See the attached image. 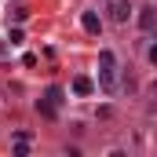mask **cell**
Returning <instances> with one entry per match:
<instances>
[{"label": "cell", "instance_id": "cell-3", "mask_svg": "<svg viewBox=\"0 0 157 157\" xmlns=\"http://www.w3.org/2000/svg\"><path fill=\"white\" fill-rule=\"evenodd\" d=\"M106 15H110V22L124 26L128 15H132V4H128V0H106Z\"/></svg>", "mask_w": 157, "mask_h": 157}, {"label": "cell", "instance_id": "cell-5", "mask_svg": "<svg viewBox=\"0 0 157 157\" xmlns=\"http://www.w3.org/2000/svg\"><path fill=\"white\" fill-rule=\"evenodd\" d=\"M73 91H77V95H91V91H95L91 77H77V80H73Z\"/></svg>", "mask_w": 157, "mask_h": 157}, {"label": "cell", "instance_id": "cell-7", "mask_svg": "<svg viewBox=\"0 0 157 157\" xmlns=\"http://www.w3.org/2000/svg\"><path fill=\"white\" fill-rule=\"evenodd\" d=\"M154 91H157V80H154Z\"/></svg>", "mask_w": 157, "mask_h": 157}, {"label": "cell", "instance_id": "cell-6", "mask_svg": "<svg viewBox=\"0 0 157 157\" xmlns=\"http://www.w3.org/2000/svg\"><path fill=\"white\" fill-rule=\"evenodd\" d=\"M150 62H154V66H157V44H154V48H150Z\"/></svg>", "mask_w": 157, "mask_h": 157}, {"label": "cell", "instance_id": "cell-4", "mask_svg": "<svg viewBox=\"0 0 157 157\" xmlns=\"http://www.w3.org/2000/svg\"><path fill=\"white\" fill-rule=\"evenodd\" d=\"M80 26H84V33H91V37H95L102 22H99V15H95V11H84V15H80Z\"/></svg>", "mask_w": 157, "mask_h": 157}, {"label": "cell", "instance_id": "cell-2", "mask_svg": "<svg viewBox=\"0 0 157 157\" xmlns=\"http://www.w3.org/2000/svg\"><path fill=\"white\" fill-rule=\"evenodd\" d=\"M113 66H117L113 51H110V48L99 51V80H102V88H113Z\"/></svg>", "mask_w": 157, "mask_h": 157}, {"label": "cell", "instance_id": "cell-1", "mask_svg": "<svg viewBox=\"0 0 157 157\" xmlns=\"http://www.w3.org/2000/svg\"><path fill=\"white\" fill-rule=\"evenodd\" d=\"M62 95H66V91H62V88H59V84H51V88H48V91H44V99H37V113L40 117H59V106H62Z\"/></svg>", "mask_w": 157, "mask_h": 157}]
</instances>
